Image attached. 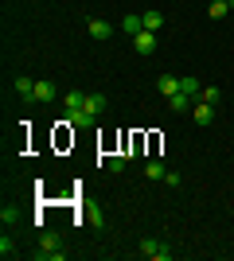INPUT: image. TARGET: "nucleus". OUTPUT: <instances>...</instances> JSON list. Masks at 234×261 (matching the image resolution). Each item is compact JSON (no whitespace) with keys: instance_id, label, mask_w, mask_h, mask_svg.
Segmentation results:
<instances>
[{"instance_id":"13","label":"nucleus","mask_w":234,"mask_h":261,"mask_svg":"<svg viewBox=\"0 0 234 261\" xmlns=\"http://www.w3.org/2000/svg\"><path fill=\"white\" fill-rule=\"evenodd\" d=\"M106 106H110V98H106V94H86V106H82V109L98 117V113H101V109H106Z\"/></svg>"},{"instance_id":"22","label":"nucleus","mask_w":234,"mask_h":261,"mask_svg":"<svg viewBox=\"0 0 234 261\" xmlns=\"http://www.w3.org/2000/svg\"><path fill=\"white\" fill-rule=\"evenodd\" d=\"M86 222H94L98 230H106V215H101V207H86Z\"/></svg>"},{"instance_id":"18","label":"nucleus","mask_w":234,"mask_h":261,"mask_svg":"<svg viewBox=\"0 0 234 261\" xmlns=\"http://www.w3.org/2000/svg\"><path fill=\"white\" fill-rule=\"evenodd\" d=\"M129 160H133L129 152H117V156H110V160H106V168H110V172L117 175V172H125V164H129Z\"/></svg>"},{"instance_id":"3","label":"nucleus","mask_w":234,"mask_h":261,"mask_svg":"<svg viewBox=\"0 0 234 261\" xmlns=\"http://www.w3.org/2000/svg\"><path fill=\"white\" fill-rule=\"evenodd\" d=\"M55 98H59V86L51 82V78H39L35 90H32V101H55Z\"/></svg>"},{"instance_id":"2","label":"nucleus","mask_w":234,"mask_h":261,"mask_svg":"<svg viewBox=\"0 0 234 261\" xmlns=\"http://www.w3.org/2000/svg\"><path fill=\"white\" fill-rule=\"evenodd\" d=\"M137 253H141V257H148V261H172V257H176V253H172V246H168V242H160V238H141Z\"/></svg>"},{"instance_id":"1","label":"nucleus","mask_w":234,"mask_h":261,"mask_svg":"<svg viewBox=\"0 0 234 261\" xmlns=\"http://www.w3.org/2000/svg\"><path fill=\"white\" fill-rule=\"evenodd\" d=\"M39 261H67V250H63V238H59L55 230H43L39 234V250H35Z\"/></svg>"},{"instance_id":"20","label":"nucleus","mask_w":234,"mask_h":261,"mask_svg":"<svg viewBox=\"0 0 234 261\" xmlns=\"http://www.w3.org/2000/svg\"><path fill=\"white\" fill-rule=\"evenodd\" d=\"M179 90H184V94H191V98H199V82H195V78H191V74H184V78H179Z\"/></svg>"},{"instance_id":"9","label":"nucleus","mask_w":234,"mask_h":261,"mask_svg":"<svg viewBox=\"0 0 234 261\" xmlns=\"http://www.w3.org/2000/svg\"><path fill=\"white\" fill-rule=\"evenodd\" d=\"M168 106H172V113H188V109L195 106V98H191V94H184V90H179V94H172V98H168Z\"/></svg>"},{"instance_id":"4","label":"nucleus","mask_w":234,"mask_h":261,"mask_svg":"<svg viewBox=\"0 0 234 261\" xmlns=\"http://www.w3.org/2000/svg\"><path fill=\"white\" fill-rule=\"evenodd\" d=\"M86 35H90V39H98V43H106V39L113 35V23H106V20L94 16V20H86Z\"/></svg>"},{"instance_id":"12","label":"nucleus","mask_w":234,"mask_h":261,"mask_svg":"<svg viewBox=\"0 0 234 261\" xmlns=\"http://www.w3.org/2000/svg\"><path fill=\"white\" fill-rule=\"evenodd\" d=\"M82 106H86V94H82V90H67V94H63V109H67V113L70 109H82Z\"/></svg>"},{"instance_id":"17","label":"nucleus","mask_w":234,"mask_h":261,"mask_svg":"<svg viewBox=\"0 0 234 261\" xmlns=\"http://www.w3.org/2000/svg\"><path fill=\"white\" fill-rule=\"evenodd\" d=\"M226 12H234V4H230V0H211V8H207V16H211V20H223Z\"/></svg>"},{"instance_id":"5","label":"nucleus","mask_w":234,"mask_h":261,"mask_svg":"<svg viewBox=\"0 0 234 261\" xmlns=\"http://www.w3.org/2000/svg\"><path fill=\"white\" fill-rule=\"evenodd\" d=\"M63 125H70V129H90V125H98V117H94V113H86V109H70Z\"/></svg>"},{"instance_id":"8","label":"nucleus","mask_w":234,"mask_h":261,"mask_svg":"<svg viewBox=\"0 0 234 261\" xmlns=\"http://www.w3.org/2000/svg\"><path fill=\"white\" fill-rule=\"evenodd\" d=\"M156 90H160L164 98H172V94H179V78L176 74H160L156 78Z\"/></svg>"},{"instance_id":"23","label":"nucleus","mask_w":234,"mask_h":261,"mask_svg":"<svg viewBox=\"0 0 234 261\" xmlns=\"http://www.w3.org/2000/svg\"><path fill=\"white\" fill-rule=\"evenodd\" d=\"M164 184H168V187H179V184H184V175H179V172H168Z\"/></svg>"},{"instance_id":"7","label":"nucleus","mask_w":234,"mask_h":261,"mask_svg":"<svg viewBox=\"0 0 234 261\" xmlns=\"http://www.w3.org/2000/svg\"><path fill=\"white\" fill-rule=\"evenodd\" d=\"M191 117H195V125H211V121H215V106H207V101L195 98V106H191Z\"/></svg>"},{"instance_id":"21","label":"nucleus","mask_w":234,"mask_h":261,"mask_svg":"<svg viewBox=\"0 0 234 261\" xmlns=\"http://www.w3.org/2000/svg\"><path fill=\"white\" fill-rule=\"evenodd\" d=\"M16 253H20V250H16V242H12V234L4 230V238H0V257H16Z\"/></svg>"},{"instance_id":"19","label":"nucleus","mask_w":234,"mask_h":261,"mask_svg":"<svg viewBox=\"0 0 234 261\" xmlns=\"http://www.w3.org/2000/svg\"><path fill=\"white\" fill-rule=\"evenodd\" d=\"M219 98H223V90H219V86H203L199 90V101H207V106H219Z\"/></svg>"},{"instance_id":"11","label":"nucleus","mask_w":234,"mask_h":261,"mask_svg":"<svg viewBox=\"0 0 234 261\" xmlns=\"http://www.w3.org/2000/svg\"><path fill=\"white\" fill-rule=\"evenodd\" d=\"M16 222H20V207H12V203H4V207H0V226H4V230H12Z\"/></svg>"},{"instance_id":"15","label":"nucleus","mask_w":234,"mask_h":261,"mask_svg":"<svg viewBox=\"0 0 234 261\" xmlns=\"http://www.w3.org/2000/svg\"><path fill=\"white\" fill-rule=\"evenodd\" d=\"M12 90H16V94H20L23 101H32V90H35V82H32V78H28V74H20V78H16V82H12Z\"/></svg>"},{"instance_id":"16","label":"nucleus","mask_w":234,"mask_h":261,"mask_svg":"<svg viewBox=\"0 0 234 261\" xmlns=\"http://www.w3.org/2000/svg\"><path fill=\"white\" fill-rule=\"evenodd\" d=\"M164 175H168V168H164V164H160V160H148V164H145V179H152V184H160Z\"/></svg>"},{"instance_id":"14","label":"nucleus","mask_w":234,"mask_h":261,"mask_svg":"<svg viewBox=\"0 0 234 261\" xmlns=\"http://www.w3.org/2000/svg\"><path fill=\"white\" fill-rule=\"evenodd\" d=\"M141 16H145V32H160V28H164V12L148 8V12H141Z\"/></svg>"},{"instance_id":"6","label":"nucleus","mask_w":234,"mask_h":261,"mask_svg":"<svg viewBox=\"0 0 234 261\" xmlns=\"http://www.w3.org/2000/svg\"><path fill=\"white\" fill-rule=\"evenodd\" d=\"M133 51L137 55H152L156 51V32H137L133 35Z\"/></svg>"},{"instance_id":"10","label":"nucleus","mask_w":234,"mask_h":261,"mask_svg":"<svg viewBox=\"0 0 234 261\" xmlns=\"http://www.w3.org/2000/svg\"><path fill=\"white\" fill-rule=\"evenodd\" d=\"M121 32H129V39H133L137 32H145V16H137V12H129L121 20Z\"/></svg>"}]
</instances>
